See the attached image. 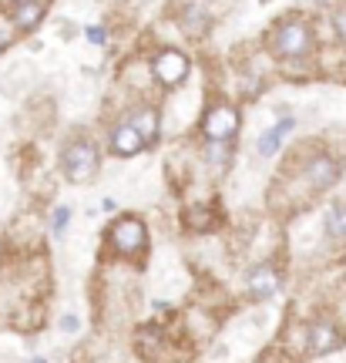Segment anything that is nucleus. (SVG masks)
<instances>
[{
	"mask_svg": "<svg viewBox=\"0 0 346 363\" xmlns=\"http://www.w3.org/2000/svg\"><path fill=\"white\" fill-rule=\"evenodd\" d=\"M34 363H44V360H34Z\"/></svg>",
	"mask_w": 346,
	"mask_h": 363,
	"instance_id": "19",
	"label": "nucleus"
},
{
	"mask_svg": "<svg viewBox=\"0 0 346 363\" xmlns=\"http://www.w3.org/2000/svg\"><path fill=\"white\" fill-rule=\"evenodd\" d=\"M306 48H309V30L303 21H289V24L279 27V34H276V54L299 57V54H306Z\"/></svg>",
	"mask_w": 346,
	"mask_h": 363,
	"instance_id": "5",
	"label": "nucleus"
},
{
	"mask_svg": "<svg viewBox=\"0 0 346 363\" xmlns=\"http://www.w3.org/2000/svg\"><path fill=\"white\" fill-rule=\"evenodd\" d=\"M326 235L330 239H346V206H333L326 216Z\"/></svg>",
	"mask_w": 346,
	"mask_h": 363,
	"instance_id": "13",
	"label": "nucleus"
},
{
	"mask_svg": "<svg viewBox=\"0 0 346 363\" xmlns=\"http://www.w3.org/2000/svg\"><path fill=\"white\" fill-rule=\"evenodd\" d=\"M276 289H279V276H276V269H272V266H259V269L252 272V279H249V293H252L256 299H269Z\"/></svg>",
	"mask_w": 346,
	"mask_h": 363,
	"instance_id": "9",
	"label": "nucleus"
},
{
	"mask_svg": "<svg viewBox=\"0 0 346 363\" xmlns=\"http://www.w3.org/2000/svg\"><path fill=\"white\" fill-rule=\"evenodd\" d=\"M7 51V34H4V30H0V54Z\"/></svg>",
	"mask_w": 346,
	"mask_h": 363,
	"instance_id": "18",
	"label": "nucleus"
},
{
	"mask_svg": "<svg viewBox=\"0 0 346 363\" xmlns=\"http://www.w3.org/2000/svg\"><path fill=\"white\" fill-rule=\"evenodd\" d=\"M189 57L182 51H162L158 57H155V78L162 81V84H168V88H175V84H182V81L189 78Z\"/></svg>",
	"mask_w": 346,
	"mask_h": 363,
	"instance_id": "4",
	"label": "nucleus"
},
{
	"mask_svg": "<svg viewBox=\"0 0 346 363\" xmlns=\"http://www.w3.org/2000/svg\"><path fill=\"white\" fill-rule=\"evenodd\" d=\"M44 17V4L40 0H17V11H13V24L17 30H34Z\"/></svg>",
	"mask_w": 346,
	"mask_h": 363,
	"instance_id": "10",
	"label": "nucleus"
},
{
	"mask_svg": "<svg viewBox=\"0 0 346 363\" xmlns=\"http://www.w3.org/2000/svg\"><path fill=\"white\" fill-rule=\"evenodd\" d=\"M84 34H88L91 44H104V27H88Z\"/></svg>",
	"mask_w": 346,
	"mask_h": 363,
	"instance_id": "16",
	"label": "nucleus"
},
{
	"mask_svg": "<svg viewBox=\"0 0 346 363\" xmlns=\"http://www.w3.org/2000/svg\"><path fill=\"white\" fill-rule=\"evenodd\" d=\"M336 175H340V165H336L330 155H320V158H313L306 165V182H309V189H330L336 182Z\"/></svg>",
	"mask_w": 346,
	"mask_h": 363,
	"instance_id": "7",
	"label": "nucleus"
},
{
	"mask_svg": "<svg viewBox=\"0 0 346 363\" xmlns=\"http://www.w3.org/2000/svg\"><path fill=\"white\" fill-rule=\"evenodd\" d=\"M61 169H65V175L74 182V185L88 182L91 175H94V169H98V152H94V145L71 142L65 148V155H61Z\"/></svg>",
	"mask_w": 346,
	"mask_h": 363,
	"instance_id": "1",
	"label": "nucleus"
},
{
	"mask_svg": "<svg viewBox=\"0 0 346 363\" xmlns=\"http://www.w3.org/2000/svg\"><path fill=\"white\" fill-rule=\"evenodd\" d=\"M67 216H71V212H67V208H57V212H54V233H61V229H65Z\"/></svg>",
	"mask_w": 346,
	"mask_h": 363,
	"instance_id": "15",
	"label": "nucleus"
},
{
	"mask_svg": "<svg viewBox=\"0 0 346 363\" xmlns=\"http://www.w3.org/2000/svg\"><path fill=\"white\" fill-rule=\"evenodd\" d=\"M235 128H239V115L229 104H216L206 115V121H202V135L208 142H225V138L235 135Z\"/></svg>",
	"mask_w": 346,
	"mask_h": 363,
	"instance_id": "3",
	"label": "nucleus"
},
{
	"mask_svg": "<svg viewBox=\"0 0 346 363\" xmlns=\"http://www.w3.org/2000/svg\"><path fill=\"white\" fill-rule=\"evenodd\" d=\"M333 24H336V34H340V38L346 40V4H343V7H336Z\"/></svg>",
	"mask_w": 346,
	"mask_h": 363,
	"instance_id": "14",
	"label": "nucleus"
},
{
	"mask_svg": "<svg viewBox=\"0 0 346 363\" xmlns=\"http://www.w3.org/2000/svg\"><path fill=\"white\" fill-rule=\"evenodd\" d=\"M293 128V118H282L279 125L272 131H266L262 138H259V155H276V148H279V142H282V135Z\"/></svg>",
	"mask_w": 346,
	"mask_h": 363,
	"instance_id": "11",
	"label": "nucleus"
},
{
	"mask_svg": "<svg viewBox=\"0 0 346 363\" xmlns=\"http://www.w3.org/2000/svg\"><path fill=\"white\" fill-rule=\"evenodd\" d=\"M108 239H111V246H115L118 252H128V256H135V252H141V249L148 246V229H145V222H141V219L125 216V219H118L115 225H111Z\"/></svg>",
	"mask_w": 346,
	"mask_h": 363,
	"instance_id": "2",
	"label": "nucleus"
},
{
	"mask_svg": "<svg viewBox=\"0 0 346 363\" xmlns=\"http://www.w3.org/2000/svg\"><path fill=\"white\" fill-rule=\"evenodd\" d=\"M128 125H131L135 131H138L145 142L158 135V115H155V111H135V118H131Z\"/></svg>",
	"mask_w": 346,
	"mask_h": 363,
	"instance_id": "12",
	"label": "nucleus"
},
{
	"mask_svg": "<svg viewBox=\"0 0 346 363\" xmlns=\"http://www.w3.org/2000/svg\"><path fill=\"white\" fill-rule=\"evenodd\" d=\"M61 326L71 333V330H77V320H74V316H65V320H61Z\"/></svg>",
	"mask_w": 346,
	"mask_h": 363,
	"instance_id": "17",
	"label": "nucleus"
},
{
	"mask_svg": "<svg viewBox=\"0 0 346 363\" xmlns=\"http://www.w3.org/2000/svg\"><path fill=\"white\" fill-rule=\"evenodd\" d=\"M13 4H17V0H13Z\"/></svg>",
	"mask_w": 346,
	"mask_h": 363,
	"instance_id": "20",
	"label": "nucleus"
},
{
	"mask_svg": "<svg viewBox=\"0 0 346 363\" xmlns=\"http://www.w3.org/2000/svg\"><path fill=\"white\" fill-rule=\"evenodd\" d=\"M343 347V337H340V330L330 323H313L309 326V353L313 357H326V353H333Z\"/></svg>",
	"mask_w": 346,
	"mask_h": 363,
	"instance_id": "6",
	"label": "nucleus"
},
{
	"mask_svg": "<svg viewBox=\"0 0 346 363\" xmlns=\"http://www.w3.org/2000/svg\"><path fill=\"white\" fill-rule=\"evenodd\" d=\"M145 138H141L138 131L131 128L128 121H125V125H118L115 131H111V152H115V155H121V158H131V155H138L141 148H145Z\"/></svg>",
	"mask_w": 346,
	"mask_h": 363,
	"instance_id": "8",
	"label": "nucleus"
}]
</instances>
